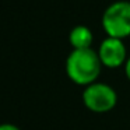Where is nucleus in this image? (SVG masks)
Instances as JSON below:
<instances>
[{
  "mask_svg": "<svg viewBox=\"0 0 130 130\" xmlns=\"http://www.w3.org/2000/svg\"><path fill=\"white\" fill-rule=\"evenodd\" d=\"M69 42L73 49H87L92 48L94 34L88 27L76 25L69 34Z\"/></svg>",
  "mask_w": 130,
  "mask_h": 130,
  "instance_id": "39448f33",
  "label": "nucleus"
},
{
  "mask_svg": "<svg viewBox=\"0 0 130 130\" xmlns=\"http://www.w3.org/2000/svg\"><path fill=\"white\" fill-rule=\"evenodd\" d=\"M124 74H126V77H127V80L130 81V56L127 57V60H126V63H124Z\"/></svg>",
  "mask_w": 130,
  "mask_h": 130,
  "instance_id": "0eeeda50",
  "label": "nucleus"
},
{
  "mask_svg": "<svg viewBox=\"0 0 130 130\" xmlns=\"http://www.w3.org/2000/svg\"><path fill=\"white\" fill-rule=\"evenodd\" d=\"M64 69L70 81L81 87H87L98 80L102 63L98 52L92 48L73 49L66 59Z\"/></svg>",
  "mask_w": 130,
  "mask_h": 130,
  "instance_id": "f257e3e1",
  "label": "nucleus"
},
{
  "mask_svg": "<svg viewBox=\"0 0 130 130\" xmlns=\"http://www.w3.org/2000/svg\"><path fill=\"white\" fill-rule=\"evenodd\" d=\"M83 104L88 110L95 113L110 112L118 104V94L105 83H92L84 87L83 91Z\"/></svg>",
  "mask_w": 130,
  "mask_h": 130,
  "instance_id": "7ed1b4c3",
  "label": "nucleus"
},
{
  "mask_svg": "<svg viewBox=\"0 0 130 130\" xmlns=\"http://www.w3.org/2000/svg\"><path fill=\"white\" fill-rule=\"evenodd\" d=\"M98 56L102 66L108 69H118L124 66L127 57V48L120 38L106 37L98 46Z\"/></svg>",
  "mask_w": 130,
  "mask_h": 130,
  "instance_id": "20e7f679",
  "label": "nucleus"
},
{
  "mask_svg": "<svg viewBox=\"0 0 130 130\" xmlns=\"http://www.w3.org/2000/svg\"><path fill=\"white\" fill-rule=\"evenodd\" d=\"M102 28L108 37L124 38L130 37V2L120 0L109 4L102 14Z\"/></svg>",
  "mask_w": 130,
  "mask_h": 130,
  "instance_id": "f03ea898",
  "label": "nucleus"
},
{
  "mask_svg": "<svg viewBox=\"0 0 130 130\" xmlns=\"http://www.w3.org/2000/svg\"><path fill=\"white\" fill-rule=\"evenodd\" d=\"M0 130H20V127L13 123H0Z\"/></svg>",
  "mask_w": 130,
  "mask_h": 130,
  "instance_id": "423d86ee",
  "label": "nucleus"
}]
</instances>
